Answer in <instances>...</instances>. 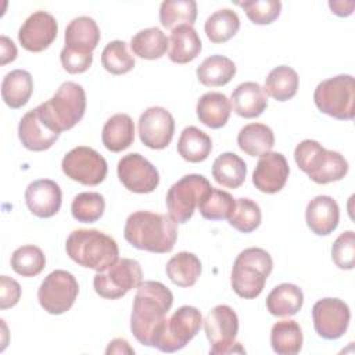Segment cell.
Masks as SVG:
<instances>
[{"mask_svg":"<svg viewBox=\"0 0 355 355\" xmlns=\"http://www.w3.org/2000/svg\"><path fill=\"white\" fill-rule=\"evenodd\" d=\"M172 304L173 294L161 282L146 280L139 284L132 305L130 330L140 344L155 347Z\"/></svg>","mask_w":355,"mask_h":355,"instance_id":"6da1fadb","label":"cell"},{"mask_svg":"<svg viewBox=\"0 0 355 355\" xmlns=\"http://www.w3.org/2000/svg\"><path fill=\"white\" fill-rule=\"evenodd\" d=\"M123 237L137 250L166 254L175 247L178 223L169 215L136 211L130 214L125 222Z\"/></svg>","mask_w":355,"mask_h":355,"instance_id":"7a4b0ae2","label":"cell"},{"mask_svg":"<svg viewBox=\"0 0 355 355\" xmlns=\"http://www.w3.org/2000/svg\"><path fill=\"white\" fill-rule=\"evenodd\" d=\"M67 255L78 265L103 272L119 258L116 241L96 229H76L65 241Z\"/></svg>","mask_w":355,"mask_h":355,"instance_id":"3957f363","label":"cell"},{"mask_svg":"<svg viewBox=\"0 0 355 355\" xmlns=\"http://www.w3.org/2000/svg\"><path fill=\"white\" fill-rule=\"evenodd\" d=\"M40 118L57 133L72 129L85 115L86 93L76 83L67 80L61 83L55 94L36 107Z\"/></svg>","mask_w":355,"mask_h":355,"instance_id":"277c9868","label":"cell"},{"mask_svg":"<svg viewBox=\"0 0 355 355\" xmlns=\"http://www.w3.org/2000/svg\"><path fill=\"white\" fill-rule=\"evenodd\" d=\"M273 269L270 254L259 247L243 250L234 259L230 284L233 291L245 300L257 298Z\"/></svg>","mask_w":355,"mask_h":355,"instance_id":"5b68a950","label":"cell"},{"mask_svg":"<svg viewBox=\"0 0 355 355\" xmlns=\"http://www.w3.org/2000/svg\"><path fill=\"white\" fill-rule=\"evenodd\" d=\"M298 168L318 184L341 180L348 173L347 159L337 151L326 150L316 140H302L294 150Z\"/></svg>","mask_w":355,"mask_h":355,"instance_id":"8992f818","label":"cell"},{"mask_svg":"<svg viewBox=\"0 0 355 355\" xmlns=\"http://www.w3.org/2000/svg\"><path fill=\"white\" fill-rule=\"evenodd\" d=\"M313 101L320 112L331 118L354 119L355 82L352 75H337L322 80L313 92Z\"/></svg>","mask_w":355,"mask_h":355,"instance_id":"52a82bcc","label":"cell"},{"mask_svg":"<svg viewBox=\"0 0 355 355\" xmlns=\"http://www.w3.org/2000/svg\"><path fill=\"white\" fill-rule=\"evenodd\" d=\"M204 330L211 344V355L245 354L241 344L234 341L239 333V318L229 305L214 306L204 319Z\"/></svg>","mask_w":355,"mask_h":355,"instance_id":"ba28073f","label":"cell"},{"mask_svg":"<svg viewBox=\"0 0 355 355\" xmlns=\"http://www.w3.org/2000/svg\"><path fill=\"white\" fill-rule=\"evenodd\" d=\"M143 282L141 266L130 258L118 259L103 272H97L93 279L94 291L105 300H118L130 290L137 288Z\"/></svg>","mask_w":355,"mask_h":355,"instance_id":"9c48e42d","label":"cell"},{"mask_svg":"<svg viewBox=\"0 0 355 355\" xmlns=\"http://www.w3.org/2000/svg\"><path fill=\"white\" fill-rule=\"evenodd\" d=\"M208 179L198 173H190L173 183L166 193V208L176 223H186L194 214L201 197L211 189Z\"/></svg>","mask_w":355,"mask_h":355,"instance_id":"30bf717a","label":"cell"},{"mask_svg":"<svg viewBox=\"0 0 355 355\" xmlns=\"http://www.w3.org/2000/svg\"><path fill=\"white\" fill-rule=\"evenodd\" d=\"M79 293L75 276L67 270L55 269L49 273L37 290L40 306L50 315H61L72 308Z\"/></svg>","mask_w":355,"mask_h":355,"instance_id":"8fae6325","label":"cell"},{"mask_svg":"<svg viewBox=\"0 0 355 355\" xmlns=\"http://www.w3.org/2000/svg\"><path fill=\"white\" fill-rule=\"evenodd\" d=\"M202 323L201 312L196 306L183 305L178 308L164 326L155 344L162 352H175L184 348L198 333Z\"/></svg>","mask_w":355,"mask_h":355,"instance_id":"7c38bea8","label":"cell"},{"mask_svg":"<svg viewBox=\"0 0 355 355\" xmlns=\"http://www.w3.org/2000/svg\"><path fill=\"white\" fill-rule=\"evenodd\" d=\"M61 168L67 178L85 186L100 184L108 171L104 157L87 146H78L68 151L61 161Z\"/></svg>","mask_w":355,"mask_h":355,"instance_id":"4fadbf2b","label":"cell"},{"mask_svg":"<svg viewBox=\"0 0 355 355\" xmlns=\"http://www.w3.org/2000/svg\"><path fill=\"white\" fill-rule=\"evenodd\" d=\"M121 183L132 193H153L159 184V173L157 168L139 153L123 155L116 166Z\"/></svg>","mask_w":355,"mask_h":355,"instance_id":"5bb4252c","label":"cell"},{"mask_svg":"<svg viewBox=\"0 0 355 355\" xmlns=\"http://www.w3.org/2000/svg\"><path fill=\"white\" fill-rule=\"evenodd\" d=\"M351 312L348 305L340 298H322L312 308L315 331L324 340H337L348 329Z\"/></svg>","mask_w":355,"mask_h":355,"instance_id":"9a60e30c","label":"cell"},{"mask_svg":"<svg viewBox=\"0 0 355 355\" xmlns=\"http://www.w3.org/2000/svg\"><path fill=\"white\" fill-rule=\"evenodd\" d=\"M175 133V119L164 107H150L139 118V136L141 143L153 150L169 146Z\"/></svg>","mask_w":355,"mask_h":355,"instance_id":"2e32d148","label":"cell"},{"mask_svg":"<svg viewBox=\"0 0 355 355\" xmlns=\"http://www.w3.org/2000/svg\"><path fill=\"white\" fill-rule=\"evenodd\" d=\"M57 19L47 11H35L31 14L18 31L19 44L32 53L46 50L57 37Z\"/></svg>","mask_w":355,"mask_h":355,"instance_id":"e0dca14e","label":"cell"},{"mask_svg":"<svg viewBox=\"0 0 355 355\" xmlns=\"http://www.w3.org/2000/svg\"><path fill=\"white\" fill-rule=\"evenodd\" d=\"M290 168L282 153H268L262 155L254 169L252 183L255 189L266 194L280 191L288 178Z\"/></svg>","mask_w":355,"mask_h":355,"instance_id":"ac0fdd59","label":"cell"},{"mask_svg":"<svg viewBox=\"0 0 355 355\" xmlns=\"http://www.w3.org/2000/svg\"><path fill=\"white\" fill-rule=\"evenodd\" d=\"M25 202L35 216L51 218L61 208L62 193L54 180L39 179L28 184L25 190Z\"/></svg>","mask_w":355,"mask_h":355,"instance_id":"d6986e66","label":"cell"},{"mask_svg":"<svg viewBox=\"0 0 355 355\" xmlns=\"http://www.w3.org/2000/svg\"><path fill=\"white\" fill-rule=\"evenodd\" d=\"M18 137L22 146L31 151L49 150L60 137L39 115L37 110L28 111L19 121Z\"/></svg>","mask_w":355,"mask_h":355,"instance_id":"ffe728a7","label":"cell"},{"mask_svg":"<svg viewBox=\"0 0 355 355\" xmlns=\"http://www.w3.org/2000/svg\"><path fill=\"white\" fill-rule=\"evenodd\" d=\"M305 220L312 233L318 236H329L336 230L340 220L337 201L330 196H316L306 205Z\"/></svg>","mask_w":355,"mask_h":355,"instance_id":"44dd1931","label":"cell"},{"mask_svg":"<svg viewBox=\"0 0 355 355\" xmlns=\"http://www.w3.org/2000/svg\"><path fill=\"white\" fill-rule=\"evenodd\" d=\"M234 112L245 119L259 116L268 107V94L257 82H243L232 92Z\"/></svg>","mask_w":355,"mask_h":355,"instance_id":"7402d4cb","label":"cell"},{"mask_svg":"<svg viewBox=\"0 0 355 355\" xmlns=\"http://www.w3.org/2000/svg\"><path fill=\"white\" fill-rule=\"evenodd\" d=\"M64 39V47L67 49L80 53H93L100 42V29L93 18L85 15L78 17L67 25Z\"/></svg>","mask_w":355,"mask_h":355,"instance_id":"603a6c76","label":"cell"},{"mask_svg":"<svg viewBox=\"0 0 355 355\" xmlns=\"http://www.w3.org/2000/svg\"><path fill=\"white\" fill-rule=\"evenodd\" d=\"M197 118L211 129H219L226 125L232 112L230 100L219 92H208L197 101Z\"/></svg>","mask_w":355,"mask_h":355,"instance_id":"cb8c5ba5","label":"cell"},{"mask_svg":"<svg viewBox=\"0 0 355 355\" xmlns=\"http://www.w3.org/2000/svg\"><path fill=\"white\" fill-rule=\"evenodd\" d=\"M169 46V60L176 64H187L197 58L202 43L191 25H180L172 31Z\"/></svg>","mask_w":355,"mask_h":355,"instance_id":"d4e9b609","label":"cell"},{"mask_svg":"<svg viewBox=\"0 0 355 355\" xmlns=\"http://www.w3.org/2000/svg\"><path fill=\"white\" fill-rule=\"evenodd\" d=\"M135 140L133 119L128 114H115L107 119L101 132L104 147L112 153H121Z\"/></svg>","mask_w":355,"mask_h":355,"instance_id":"484cf974","label":"cell"},{"mask_svg":"<svg viewBox=\"0 0 355 355\" xmlns=\"http://www.w3.org/2000/svg\"><path fill=\"white\" fill-rule=\"evenodd\" d=\"M302 290L293 283L276 286L266 297V309L273 316H294L302 308Z\"/></svg>","mask_w":355,"mask_h":355,"instance_id":"4316f807","label":"cell"},{"mask_svg":"<svg viewBox=\"0 0 355 355\" xmlns=\"http://www.w3.org/2000/svg\"><path fill=\"white\" fill-rule=\"evenodd\" d=\"M237 144L247 155L262 157L273 148L275 135L265 123L252 122L240 129L237 135Z\"/></svg>","mask_w":355,"mask_h":355,"instance_id":"83f0119b","label":"cell"},{"mask_svg":"<svg viewBox=\"0 0 355 355\" xmlns=\"http://www.w3.org/2000/svg\"><path fill=\"white\" fill-rule=\"evenodd\" d=\"M33 92V80L28 71L14 69L8 72L1 82L3 101L12 110L24 107Z\"/></svg>","mask_w":355,"mask_h":355,"instance_id":"f1b7e54d","label":"cell"},{"mask_svg":"<svg viewBox=\"0 0 355 355\" xmlns=\"http://www.w3.org/2000/svg\"><path fill=\"white\" fill-rule=\"evenodd\" d=\"M197 78L200 83L207 87H219L227 85L233 76L236 75V64L219 54H214L207 57L198 67H197Z\"/></svg>","mask_w":355,"mask_h":355,"instance_id":"f546056e","label":"cell"},{"mask_svg":"<svg viewBox=\"0 0 355 355\" xmlns=\"http://www.w3.org/2000/svg\"><path fill=\"white\" fill-rule=\"evenodd\" d=\"M212 150L211 137L196 126H187L182 130L178 140L179 155L191 164L205 161Z\"/></svg>","mask_w":355,"mask_h":355,"instance_id":"4dcf8cb0","label":"cell"},{"mask_svg":"<svg viewBox=\"0 0 355 355\" xmlns=\"http://www.w3.org/2000/svg\"><path fill=\"white\" fill-rule=\"evenodd\" d=\"M247 175V165L234 153L220 154L212 164V178L214 180L227 189L240 187Z\"/></svg>","mask_w":355,"mask_h":355,"instance_id":"1f68e13d","label":"cell"},{"mask_svg":"<svg viewBox=\"0 0 355 355\" xmlns=\"http://www.w3.org/2000/svg\"><path fill=\"white\" fill-rule=\"evenodd\" d=\"M165 270L173 284L179 287H191L201 275V262L193 252L182 251L166 262Z\"/></svg>","mask_w":355,"mask_h":355,"instance_id":"d6a6232c","label":"cell"},{"mask_svg":"<svg viewBox=\"0 0 355 355\" xmlns=\"http://www.w3.org/2000/svg\"><path fill=\"white\" fill-rule=\"evenodd\" d=\"M169 47V39L157 26L146 28L135 33L130 39V49L135 55L144 60L161 58Z\"/></svg>","mask_w":355,"mask_h":355,"instance_id":"836d02e7","label":"cell"},{"mask_svg":"<svg viewBox=\"0 0 355 355\" xmlns=\"http://www.w3.org/2000/svg\"><path fill=\"white\" fill-rule=\"evenodd\" d=\"M302 330L295 320H280L272 326L270 345L279 355H295L302 348Z\"/></svg>","mask_w":355,"mask_h":355,"instance_id":"e575fe53","label":"cell"},{"mask_svg":"<svg viewBox=\"0 0 355 355\" xmlns=\"http://www.w3.org/2000/svg\"><path fill=\"white\" fill-rule=\"evenodd\" d=\"M298 73L287 65L273 68L265 79V93L277 101H287L297 94Z\"/></svg>","mask_w":355,"mask_h":355,"instance_id":"d590c367","label":"cell"},{"mask_svg":"<svg viewBox=\"0 0 355 355\" xmlns=\"http://www.w3.org/2000/svg\"><path fill=\"white\" fill-rule=\"evenodd\" d=\"M240 29V18L230 8H220L211 14L204 25L207 37L218 44L230 40Z\"/></svg>","mask_w":355,"mask_h":355,"instance_id":"8d00e7d4","label":"cell"},{"mask_svg":"<svg viewBox=\"0 0 355 355\" xmlns=\"http://www.w3.org/2000/svg\"><path fill=\"white\" fill-rule=\"evenodd\" d=\"M236 200L225 190L211 187L200 200L198 211L204 219L223 220L229 219L234 211Z\"/></svg>","mask_w":355,"mask_h":355,"instance_id":"74e56055","label":"cell"},{"mask_svg":"<svg viewBox=\"0 0 355 355\" xmlns=\"http://www.w3.org/2000/svg\"><path fill=\"white\" fill-rule=\"evenodd\" d=\"M196 18L197 3L194 0H165L159 6V22L166 29L193 25Z\"/></svg>","mask_w":355,"mask_h":355,"instance_id":"f35d334b","label":"cell"},{"mask_svg":"<svg viewBox=\"0 0 355 355\" xmlns=\"http://www.w3.org/2000/svg\"><path fill=\"white\" fill-rule=\"evenodd\" d=\"M46 266V257L36 245L18 247L11 255V268L24 277L37 276Z\"/></svg>","mask_w":355,"mask_h":355,"instance_id":"ab89813d","label":"cell"},{"mask_svg":"<svg viewBox=\"0 0 355 355\" xmlns=\"http://www.w3.org/2000/svg\"><path fill=\"white\" fill-rule=\"evenodd\" d=\"M105 209L104 197L96 191H85L75 196L71 204V214L75 220L93 223L98 220Z\"/></svg>","mask_w":355,"mask_h":355,"instance_id":"60d3db41","label":"cell"},{"mask_svg":"<svg viewBox=\"0 0 355 355\" xmlns=\"http://www.w3.org/2000/svg\"><path fill=\"white\" fill-rule=\"evenodd\" d=\"M101 65L112 75H123L133 69L135 58L129 54L123 40H112L101 53Z\"/></svg>","mask_w":355,"mask_h":355,"instance_id":"b9f144b4","label":"cell"},{"mask_svg":"<svg viewBox=\"0 0 355 355\" xmlns=\"http://www.w3.org/2000/svg\"><path fill=\"white\" fill-rule=\"evenodd\" d=\"M262 214L259 205L245 197L236 200L234 211L230 215L229 225L239 230L240 233H251L261 225Z\"/></svg>","mask_w":355,"mask_h":355,"instance_id":"7bdbcfd3","label":"cell"},{"mask_svg":"<svg viewBox=\"0 0 355 355\" xmlns=\"http://www.w3.org/2000/svg\"><path fill=\"white\" fill-rule=\"evenodd\" d=\"M245 11L248 19L255 25L272 24L282 11V3L279 0H251L239 3Z\"/></svg>","mask_w":355,"mask_h":355,"instance_id":"ee69618b","label":"cell"},{"mask_svg":"<svg viewBox=\"0 0 355 355\" xmlns=\"http://www.w3.org/2000/svg\"><path fill=\"white\" fill-rule=\"evenodd\" d=\"M331 259L340 268L351 270L355 266V233L345 230L333 243Z\"/></svg>","mask_w":355,"mask_h":355,"instance_id":"f6af8a7d","label":"cell"},{"mask_svg":"<svg viewBox=\"0 0 355 355\" xmlns=\"http://www.w3.org/2000/svg\"><path fill=\"white\" fill-rule=\"evenodd\" d=\"M60 60L68 73H83L93 62V53H80L64 47L60 53Z\"/></svg>","mask_w":355,"mask_h":355,"instance_id":"bcb514c9","label":"cell"},{"mask_svg":"<svg viewBox=\"0 0 355 355\" xmlns=\"http://www.w3.org/2000/svg\"><path fill=\"white\" fill-rule=\"evenodd\" d=\"M0 308L7 309L18 304L21 298V286L17 280L1 276L0 277Z\"/></svg>","mask_w":355,"mask_h":355,"instance_id":"7dc6e473","label":"cell"},{"mask_svg":"<svg viewBox=\"0 0 355 355\" xmlns=\"http://www.w3.org/2000/svg\"><path fill=\"white\" fill-rule=\"evenodd\" d=\"M17 58V47L7 36L0 37V64L6 65Z\"/></svg>","mask_w":355,"mask_h":355,"instance_id":"c3c4849f","label":"cell"},{"mask_svg":"<svg viewBox=\"0 0 355 355\" xmlns=\"http://www.w3.org/2000/svg\"><path fill=\"white\" fill-rule=\"evenodd\" d=\"M105 354H135V349L129 345V343L125 338H115L110 341Z\"/></svg>","mask_w":355,"mask_h":355,"instance_id":"681fc988","label":"cell"},{"mask_svg":"<svg viewBox=\"0 0 355 355\" xmlns=\"http://www.w3.org/2000/svg\"><path fill=\"white\" fill-rule=\"evenodd\" d=\"M329 7L331 12L338 17H348L352 14L355 3L354 1H329Z\"/></svg>","mask_w":355,"mask_h":355,"instance_id":"f907efd6","label":"cell"}]
</instances>
